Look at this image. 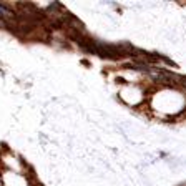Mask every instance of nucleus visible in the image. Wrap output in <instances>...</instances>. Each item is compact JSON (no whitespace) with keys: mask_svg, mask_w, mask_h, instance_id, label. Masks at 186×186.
Listing matches in <instances>:
<instances>
[{"mask_svg":"<svg viewBox=\"0 0 186 186\" xmlns=\"http://www.w3.org/2000/svg\"><path fill=\"white\" fill-rule=\"evenodd\" d=\"M10 10H8V8H5L4 7V5H2V4H0V17H4V18H8V17H10Z\"/></svg>","mask_w":186,"mask_h":186,"instance_id":"1","label":"nucleus"}]
</instances>
